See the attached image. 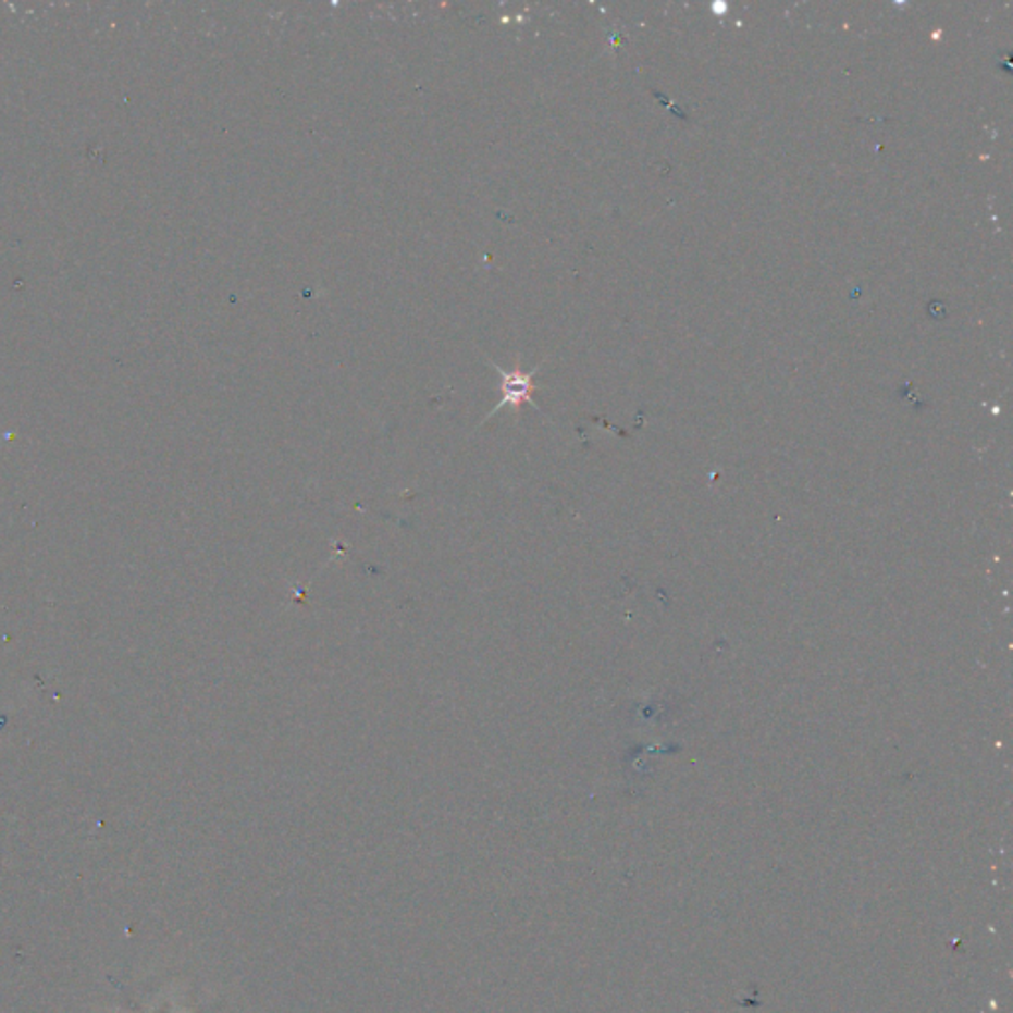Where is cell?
Instances as JSON below:
<instances>
[{
	"instance_id": "obj_1",
	"label": "cell",
	"mask_w": 1013,
	"mask_h": 1013,
	"mask_svg": "<svg viewBox=\"0 0 1013 1013\" xmlns=\"http://www.w3.org/2000/svg\"><path fill=\"white\" fill-rule=\"evenodd\" d=\"M491 367L502 376V382H499L502 400L491 410L487 418L497 415L505 406H511L515 412H519L523 404H533L534 408H536V404L533 403L531 396H533L534 391H536V384H534L533 379L534 374L541 369V365H536L533 371H521L519 362H517V367H515L512 371H505V369H502V367L495 365V362H491Z\"/></svg>"
}]
</instances>
